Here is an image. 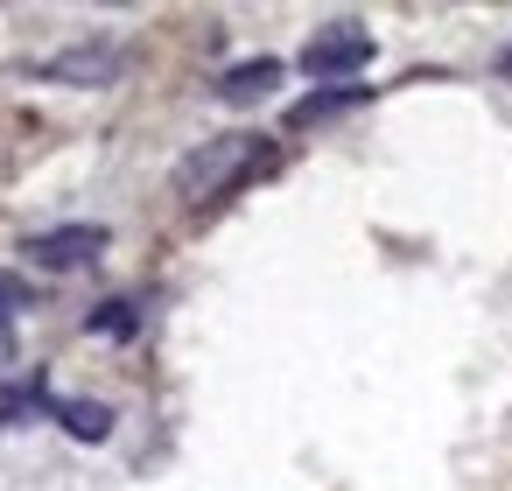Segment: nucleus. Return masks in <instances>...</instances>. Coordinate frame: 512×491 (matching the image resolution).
<instances>
[{
  "instance_id": "1",
  "label": "nucleus",
  "mask_w": 512,
  "mask_h": 491,
  "mask_svg": "<svg viewBox=\"0 0 512 491\" xmlns=\"http://www.w3.org/2000/svg\"><path fill=\"white\" fill-rule=\"evenodd\" d=\"M274 162H281V148L267 134H218V141H204L176 162V197L183 204H218V197L274 176Z\"/></svg>"
},
{
  "instance_id": "2",
  "label": "nucleus",
  "mask_w": 512,
  "mask_h": 491,
  "mask_svg": "<svg viewBox=\"0 0 512 491\" xmlns=\"http://www.w3.org/2000/svg\"><path fill=\"white\" fill-rule=\"evenodd\" d=\"M372 29L365 22H323L309 43H302V71L309 78H323V85H337V78H351V71H365L372 64Z\"/></svg>"
},
{
  "instance_id": "3",
  "label": "nucleus",
  "mask_w": 512,
  "mask_h": 491,
  "mask_svg": "<svg viewBox=\"0 0 512 491\" xmlns=\"http://www.w3.org/2000/svg\"><path fill=\"white\" fill-rule=\"evenodd\" d=\"M120 71H127V57H120L113 43H78V50H57V57L36 64L43 85H78V92H99V85H113Z\"/></svg>"
},
{
  "instance_id": "4",
  "label": "nucleus",
  "mask_w": 512,
  "mask_h": 491,
  "mask_svg": "<svg viewBox=\"0 0 512 491\" xmlns=\"http://www.w3.org/2000/svg\"><path fill=\"white\" fill-rule=\"evenodd\" d=\"M22 253H29V267L71 274V267H85V260H99V253H106V225H57V232L22 239Z\"/></svg>"
},
{
  "instance_id": "5",
  "label": "nucleus",
  "mask_w": 512,
  "mask_h": 491,
  "mask_svg": "<svg viewBox=\"0 0 512 491\" xmlns=\"http://www.w3.org/2000/svg\"><path fill=\"white\" fill-rule=\"evenodd\" d=\"M281 85V57H246V64H232L225 78H218V99L225 106H253V99H267Z\"/></svg>"
},
{
  "instance_id": "6",
  "label": "nucleus",
  "mask_w": 512,
  "mask_h": 491,
  "mask_svg": "<svg viewBox=\"0 0 512 491\" xmlns=\"http://www.w3.org/2000/svg\"><path fill=\"white\" fill-rule=\"evenodd\" d=\"M365 99H372L365 85H323V92H309V99H295V106H288V127L337 120V113H351V106H365Z\"/></svg>"
},
{
  "instance_id": "7",
  "label": "nucleus",
  "mask_w": 512,
  "mask_h": 491,
  "mask_svg": "<svg viewBox=\"0 0 512 491\" xmlns=\"http://www.w3.org/2000/svg\"><path fill=\"white\" fill-rule=\"evenodd\" d=\"M50 414H57L64 435H78V442H106V435H113V407H106V400H57Z\"/></svg>"
},
{
  "instance_id": "8",
  "label": "nucleus",
  "mask_w": 512,
  "mask_h": 491,
  "mask_svg": "<svg viewBox=\"0 0 512 491\" xmlns=\"http://www.w3.org/2000/svg\"><path fill=\"white\" fill-rule=\"evenodd\" d=\"M57 407V393L43 386V379H15V386H0V428H22L29 414H50Z\"/></svg>"
},
{
  "instance_id": "9",
  "label": "nucleus",
  "mask_w": 512,
  "mask_h": 491,
  "mask_svg": "<svg viewBox=\"0 0 512 491\" xmlns=\"http://www.w3.org/2000/svg\"><path fill=\"white\" fill-rule=\"evenodd\" d=\"M29 309V281L22 274H0V365L15 358V316Z\"/></svg>"
},
{
  "instance_id": "10",
  "label": "nucleus",
  "mask_w": 512,
  "mask_h": 491,
  "mask_svg": "<svg viewBox=\"0 0 512 491\" xmlns=\"http://www.w3.org/2000/svg\"><path fill=\"white\" fill-rule=\"evenodd\" d=\"M85 330H92V337H134L141 316H134V302H99V309L85 316Z\"/></svg>"
},
{
  "instance_id": "11",
  "label": "nucleus",
  "mask_w": 512,
  "mask_h": 491,
  "mask_svg": "<svg viewBox=\"0 0 512 491\" xmlns=\"http://www.w3.org/2000/svg\"><path fill=\"white\" fill-rule=\"evenodd\" d=\"M498 71H505V78H512V43H505V50H498Z\"/></svg>"
}]
</instances>
